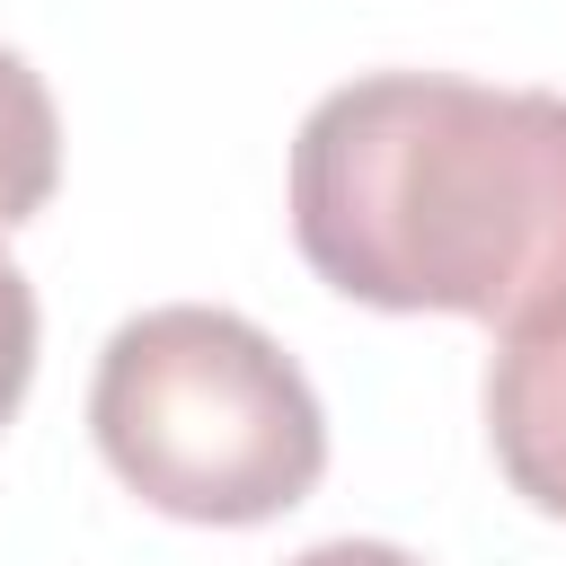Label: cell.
<instances>
[{"label":"cell","instance_id":"1","mask_svg":"<svg viewBox=\"0 0 566 566\" xmlns=\"http://www.w3.org/2000/svg\"><path fill=\"white\" fill-rule=\"evenodd\" d=\"M292 239L371 310L531 318L566 301V97L371 71L292 142Z\"/></svg>","mask_w":566,"mask_h":566},{"label":"cell","instance_id":"2","mask_svg":"<svg viewBox=\"0 0 566 566\" xmlns=\"http://www.w3.org/2000/svg\"><path fill=\"white\" fill-rule=\"evenodd\" d=\"M88 424L150 513L212 531L292 513L327 469V416L301 363L239 310L203 301L142 310L106 336Z\"/></svg>","mask_w":566,"mask_h":566},{"label":"cell","instance_id":"3","mask_svg":"<svg viewBox=\"0 0 566 566\" xmlns=\"http://www.w3.org/2000/svg\"><path fill=\"white\" fill-rule=\"evenodd\" d=\"M486 433L513 495L566 522V301L504 327L486 371Z\"/></svg>","mask_w":566,"mask_h":566},{"label":"cell","instance_id":"4","mask_svg":"<svg viewBox=\"0 0 566 566\" xmlns=\"http://www.w3.org/2000/svg\"><path fill=\"white\" fill-rule=\"evenodd\" d=\"M62 177V124H53V97L44 80L0 44V230L35 221L44 195Z\"/></svg>","mask_w":566,"mask_h":566},{"label":"cell","instance_id":"5","mask_svg":"<svg viewBox=\"0 0 566 566\" xmlns=\"http://www.w3.org/2000/svg\"><path fill=\"white\" fill-rule=\"evenodd\" d=\"M27 380H35V292H27V274L0 256V424L18 416Z\"/></svg>","mask_w":566,"mask_h":566},{"label":"cell","instance_id":"6","mask_svg":"<svg viewBox=\"0 0 566 566\" xmlns=\"http://www.w3.org/2000/svg\"><path fill=\"white\" fill-rule=\"evenodd\" d=\"M292 566H424V557H407L389 539H327V548H301Z\"/></svg>","mask_w":566,"mask_h":566}]
</instances>
